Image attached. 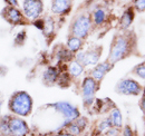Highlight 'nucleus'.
Listing matches in <instances>:
<instances>
[{
	"instance_id": "f257e3e1",
	"label": "nucleus",
	"mask_w": 145,
	"mask_h": 136,
	"mask_svg": "<svg viewBox=\"0 0 145 136\" xmlns=\"http://www.w3.org/2000/svg\"><path fill=\"white\" fill-rule=\"evenodd\" d=\"M134 47V37L132 33L123 31L120 34H116L114 36L112 42H110V48H109L107 61H109L112 65H115L116 63L125 59L128 57Z\"/></svg>"
},
{
	"instance_id": "f03ea898",
	"label": "nucleus",
	"mask_w": 145,
	"mask_h": 136,
	"mask_svg": "<svg viewBox=\"0 0 145 136\" xmlns=\"http://www.w3.org/2000/svg\"><path fill=\"white\" fill-rule=\"evenodd\" d=\"M7 107L11 115L25 118V117L30 116L33 113L34 99L27 92L18 90V92H15L10 96Z\"/></svg>"
},
{
	"instance_id": "7ed1b4c3",
	"label": "nucleus",
	"mask_w": 145,
	"mask_h": 136,
	"mask_svg": "<svg viewBox=\"0 0 145 136\" xmlns=\"http://www.w3.org/2000/svg\"><path fill=\"white\" fill-rule=\"evenodd\" d=\"M91 28H93V22L91 15L88 12H82L78 14L72 20L69 26V35L85 40L88 37V35L91 34Z\"/></svg>"
},
{
	"instance_id": "20e7f679",
	"label": "nucleus",
	"mask_w": 145,
	"mask_h": 136,
	"mask_svg": "<svg viewBox=\"0 0 145 136\" xmlns=\"http://www.w3.org/2000/svg\"><path fill=\"white\" fill-rule=\"evenodd\" d=\"M49 107L54 108V110L56 113H58L61 118H63V123L65 125V127L69 124L74 122L75 119H77L80 116L79 109L72 105V103L69 102H57L55 104L49 105Z\"/></svg>"
},
{
	"instance_id": "39448f33",
	"label": "nucleus",
	"mask_w": 145,
	"mask_h": 136,
	"mask_svg": "<svg viewBox=\"0 0 145 136\" xmlns=\"http://www.w3.org/2000/svg\"><path fill=\"white\" fill-rule=\"evenodd\" d=\"M1 18L9 24L12 27H17V26H27L30 24V21L25 17V15L22 14V11L19 9L18 7H14V6H5L1 9L0 12Z\"/></svg>"
},
{
	"instance_id": "423d86ee",
	"label": "nucleus",
	"mask_w": 145,
	"mask_h": 136,
	"mask_svg": "<svg viewBox=\"0 0 145 136\" xmlns=\"http://www.w3.org/2000/svg\"><path fill=\"white\" fill-rule=\"evenodd\" d=\"M99 89V83L93 79L91 76H86L80 85V92L83 97V104L85 107H91L95 103V95Z\"/></svg>"
},
{
	"instance_id": "0eeeda50",
	"label": "nucleus",
	"mask_w": 145,
	"mask_h": 136,
	"mask_svg": "<svg viewBox=\"0 0 145 136\" xmlns=\"http://www.w3.org/2000/svg\"><path fill=\"white\" fill-rule=\"evenodd\" d=\"M115 92L124 96H138L143 93V87L133 78H123L116 84Z\"/></svg>"
},
{
	"instance_id": "6e6552de",
	"label": "nucleus",
	"mask_w": 145,
	"mask_h": 136,
	"mask_svg": "<svg viewBox=\"0 0 145 136\" xmlns=\"http://www.w3.org/2000/svg\"><path fill=\"white\" fill-rule=\"evenodd\" d=\"M21 11L29 21H35L41 17L44 12L42 0H22Z\"/></svg>"
},
{
	"instance_id": "1a4fd4ad",
	"label": "nucleus",
	"mask_w": 145,
	"mask_h": 136,
	"mask_svg": "<svg viewBox=\"0 0 145 136\" xmlns=\"http://www.w3.org/2000/svg\"><path fill=\"white\" fill-rule=\"evenodd\" d=\"M30 127L21 117L10 114L9 117V136H29Z\"/></svg>"
},
{
	"instance_id": "9d476101",
	"label": "nucleus",
	"mask_w": 145,
	"mask_h": 136,
	"mask_svg": "<svg viewBox=\"0 0 145 136\" xmlns=\"http://www.w3.org/2000/svg\"><path fill=\"white\" fill-rule=\"evenodd\" d=\"M103 52L102 46H95L87 50H84V60L83 66L84 67H94L99 63L101 56Z\"/></svg>"
},
{
	"instance_id": "9b49d317",
	"label": "nucleus",
	"mask_w": 145,
	"mask_h": 136,
	"mask_svg": "<svg viewBox=\"0 0 145 136\" xmlns=\"http://www.w3.org/2000/svg\"><path fill=\"white\" fill-rule=\"evenodd\" d=\"M113 67H114V65H112L107 60H105L103 63H98L96 66L91 68L89 76L93 79H95L97 83H101L104 79V77L112 70Z\"/></svg>"
},
{
	"instance_id": "f8f14e48",
	"label": "nucleus",
	"mask_w": 145,
	"mask_h": 136,
	"mask_svg": "<svg viewBox=\"0 0 145 136\" xmlns=\"http://www.w3.org/2000/svg\"><path fill=\"white\" fill-rule=\"evenodd\" d=\"M72 6V0H53L52 1V12L56 16L68 15Z\"/></svg>"
},
{
	"instance_id": "ddd939ff",
	"label": "nucleus",
	"mask_w": 145,
	"mask_h": 136,
	"mask_svg": "<svg viewBox=\"0 0 145 136\" xmlns=\"http://www.w3.org/2000/svg\"><path fill=\"white\" fill-rule=\"evenodd\" d=\"M59 75H60L59 67H57V66H48L42 73V76H41L42 83L46 86L55 85V84H57Z\"/></svg>"
},
{
	"instance_id": "4468645a",
	"label": "nucleus",
	"mask_w": 145,
	"mask_h": 136,
	"mask_svg": "<svg viewBox=\"0 0 145 136\" xmlns=\"http://www.w3.org/2000/svg\"><path fill=\"white\" fill-rule=\"evenodd\" d=\"M134 18H135V9L133 7H128L120 18V28L123 31L127 30L132 26Z\"/></svg>"
},
{
	"instance_id": "2eb2a0df",
	"label": "nucleus",
	"mask_w": 145,
	"mask_h": 136,
	"mask_svg": "<svg viewBox=\"0 0 145 136\" xmlns=\"http://www.w3.org/2000/svg\"><path fill=\"white\" fill-rule=\"evenodd\" d=\"M91 17L93 26L102 27V26L107 21V11H106L104 8H102V7H98V8H96V9L93 11Z\"/></svg>"
},
{
	"instance_id": "dca6fc26",
	"label": "nucleus",
	"mask_w": 145,
	"mask_h": 136,
	"mask_svg": "<svg viewBox=\"0 0 145 136\" xmlns=\"http://www.w3.org/2000/svg\"><path fill=\"white\" fill-rule=\"evenodd\" d=\"M55 58L58 63H69L74 59V54L66 48V46H57L55 50Z\"/></svg>"
},
{
	"instance_id": "f3484780",
	"label": "nucleus",
	"mask_w": 145,
	"mask_h": 136,
	"mask_svg": "<svg viewBox=\"0 0 145 136\" xmlns=\"http://www.w3.org/2000/svg\"><path fill=\"white\" fill-rule=\"evenodd\" d=\"M83 47H84V40L83 39L72 36V35H68L67 40H66V48L71 52L75 55L79 50H83Z\"/></svg>"
},
{
	"instance_id": "a211bd4d",
	"label": "nucleus",
	"mask_w": 145,
	"mask_h": 136,
	"mask_svg": "<svg viewBox=\"0 0 145 136\" xmlns=\"http://www.w3.org/2000/svg\"><path fill=\"white\" fill-rule=\"evenodd\" d=\"M66 70L69 74V76L72 77V79H76V78H79L83 75V73L85 70V67L82 64L77 63L75 59H72V61L68 63Z\"/></svg>"
},
{
	"instance_id": "6ab92c4d",
	"label": "nucleus",
	"mask_w": 145,
	"mask_h": 136,
	"mask_svg": "<svg viewBox=\"0 0 145 136\" xmlns=\"http://www.w3.org/2000/svg\"><path fill=\"white\" fill-rule=\"evenodd\" d=\"M109 120L113 125V127L117 128V129H122L123 127V115L121 113V110L117 108V107H113L109 112Z\"/></svg>"
},
{
	"instance_id": "aec40b11",
	"label": "nucleus",
	"mask_w": 145,
	"mask_h": 136,
	"mask_svg": "<svg viewBox=\"0 0 145 136\" xmlns=\"http://www.w3.org/2000/svg\"><path fill=\"white\" fill-rule=\"evenodd\" d=\"M112 127H113V125H112V123H110V120H109L108 117L101 119V120L97 123V125H96L95 134L97 136H105Z\"/></svg>"
},
{
	"instance_id": "412c9836",
	"label": "nucleus",
	"mask_w": 145,
	"mask_h": 136,
	"mask_svg": "<svg viewBox=\"0 0 145 136\" xmlns=\"http://www.w3.org/2000/svg\"><path fill=\"white\" fill-rule=\"evenodd\" d=\"M42 34L47 38H50L55 33V20L52 17H47L44 19V27H42Z\"/></svg>"
},
{
	"instance_id": "4be33fe9",
	"label": "nucleus",
	"mask_w": 145,
	"mask_h": 136,
	"mask_svg": "<svg viewBox=\"0 0 145 136\" xmlns=\"http://www.w3.org/2000/svg\"><path fill=\"white\" fill-rule=\"evenodd\" d=\"M9 117L10 114L0 116V135L9 136Z\"/></svg>"
},
{
	"instance_id": "5701e85b",
	"label": "nucleus",
	"mask_w": 145,
	"mask_h": 136,
	"mask_svg": "<svg viewBox=\"0 0 145 136\" xmlns=\"http://www.w3.org/2000/svg\"><path fill=\"white\" fill-rule=\"evenodd\" d=\"M26 40H27V31L26 30H20L16 34L15 38H14V46L15 47H21V46L25 45Z\"/></svg>"
},
{
	"instance_id": "b1692460",
	"label": "nucleus",
	"mask_w": 145,
	"mask_h": 136,
	"mask_svg": "<svg viewBox=\"0 0 145 136\" xmlns=\"http://www.w3.org/2000/svg\"><path fill=\"white\" fill-rule=\"evenodd\" d=\"M133 74L137 77H140L141 79L145 80V61L138 64L137 66H135L133 69Z\"/></svg>"
},
{
	"instance_id": "393cba45",
	"label": "nucleus",
	"mask_w": 145,
	"mask_h": 136,
	"mask_svg": "<svg viewBox=\"0 0 145 136\" xmlns=\"http://www.w3.org/2000/svg\"><path fill=\"white\" fill-rule=\"evenodd\" d=\"M121 135L122 136H136L135 132L133 131V128L129 125H124L121 129Z\"/></svg>"
},
{
	"instance_id": "a878e982",
	"label": "nucleus",
	"mask_w": 145,
	"mask_h": 136,
	"mask_svg": "<svg viewBox=\"0 0 145 136\" xmlns=\"http://www.w3.org/2000/svg\"><path fill=\"white\" fill-rule=\"evenodd\" d=\"M133 8H134L135 10H137L138 12L145 11V0H135Z\"/></svg>"
},
{
	"instance_id": "bb28decb",
	"label": "nucleus",
	"mask_w": 145,
	"mask_h": 136,
	"mask_svg": "<svg viewBox=\"0 0 145 136\" xmlns=\"http://www.w3.org/2000/svg\"><path fill=\"white\" fill-rule=\"evenodd\" d=\"M6 2V6H14V7H19L18 0H3Z\"/></svg>"
},
{
	"instance_id": "cd10ccee",
	"label": "nucleus",
	"mask_w": 145,
	"mask_h": 136,
	"mask_svg": "<svg viewBox=\"0 0 145 136\" xmlns=\"http://www.w3.org/2000/svg\"><path fill=\"white\" fill-rule=\"evenodd\" d=\"M50 136H72L71 134H68L66 131H60V132H57V133H54Z\"/></svg>"
},
{
	"instance_id": "c85d7f7f",
	"label": "nucleus",
	"mask_w": 145,
	"mask_h": 136,
	"mask_svg": "<svg viewBox=\"0 0 145 136\" xmlns=\"http://www.w3.org/2000/svg\"><path fill=\"white\" fill-rule=\"evenodd\" d=\"M141 108H142V110H143V113L145 114V96L142 97V99H141Z\"/></svg>"
},
{
	"instance_id": "c756f323",
	"label": "nucleus",
	"mask_w": 145,
	"mask_h": 136,
	"mask_svg": "<svg viewBox=\"0 0 145 136\" xmlns=\"http://www.w3.org/2000/svg\"><path fill=\"white\" fill-rule=\"evenodd\" d=\"M2 106H3V99H2V96L0 95V113L2 110Z\"/></svg>"
},
{
	"instance_id": "7c9ffc66",
	"label": "nucleus",
	"mask_w": 145,
	"mask_h": 136,
	"mask_svg": "<svg viewBox=\"0 0 145 136\" xmlns=\"http://www.w3.org/2000/svg\"><path fill=\"white\" fill-rule=\"evenodd\" d=\"M109 136H122L121 133H117V134H114V135H109Z\"/></svg>"
},
{
	"instance_id": "2f4dec72",
	"label": "nucleus",
	"mask_w": 145,
	"mask_h": 136,
	"mask_svg": "<svg viewBox=\"0 0 145 136\" xmlns=\"http://www.w3.org/2000/svg\"><path fill=\"white\" fill-rule=\"evenodd\" d=\"M142 94H143V96H145V88H143V93Z\"/></svg>"
},
{
	"instance_id": "473e14b6",
	"label": "nucleus",
	"mask_w": 145,
	"mask_h": 136,
	"mask_svg": "<svg viewBox=\"0 0 145 136\" xmlns=\"http://www.w3.org/2000/svg\"><path fill=\"white\" fill-rule=\"evenodd\" d=\"M122 1H125V2H127V1H131V0H122Z\"/></svg>"
},
{
	"instance_id": "72a5a7b5",
	"label": "nucleus",
	"mask_w": 145,
	"mask_h": 136,
	"mask_svg": "<svg viewBox=\"0 0 145 136\" xmlns=\"http://www.w3.org/2000/svg\"><path fill=\"white\" fill-rule=\"evenodd\" d=\"M0 136H3V135H0Z\"/></svg>"
},
{
	"instance_id": "f704fd0d",
	"label": "nucleus",
	"mask_w": 145,
	"mask_h": 136,
	"mask_svg": "<svg viewBox=\"0 0 145 136\" xmlns=\"http://www.w3.org/2000/svg\"><path fill=\"white\" fill-rule=\"evenodd\" d=\"M144 136H145V135H144Z\"/></svg>"
}]
</instances>
